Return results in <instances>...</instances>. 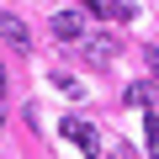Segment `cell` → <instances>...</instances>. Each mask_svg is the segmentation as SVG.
Returning <instances> with one entry per match:
<instances>
[{"mask_svg": "<svg viewBox=\"0 0 159 159\" xmlns=\"http://www.w3.org/2000/svg\"><path fill=\"white\" fill-rule=\"evenodd\" d=\"M80 48H85V58H90V64H111V53H117L106 32H85V37H80Z\"/></svg>", "mask_w": 159, "mask_h": 159, "instance_id": "cell-4", "label": "cell"}, {"mask_svg": "<svg viewBox=\"0 0 159 159\" xmlns=\"http://www.w3.org/2000/svg\"><path fill=\"white\" fill-rule=\"evenodd\" d=\"M122 101H127V106H154V101H159V85H133Z\"/></svg>", "mask_w": 159, "mask_h": 159, "instance_id": "cell-6", "label": "cell"}, {"mask_svg": "<svg viewBox=\"0 0 159 159\" xmlns=\"http://www.w3.org/2000/svg\"><path fill=\"white\" fill-rule=\"evenodd\" d=\"M0 101H6V85H0Z\"/></svg>", "mask_w": 159, "mask_h": 159, "instance_id": "cell-11", "label": "cell"}, {"mask_svg": "<svg viewBox=\"0 0 159 159\" xmlns=\"http://www.w3.org/2000/svg\"><path fill=\"white\" fill-rule=\"evenodd\" d=\"M48 32H53L58 43H80V37H85V16H80V11H58V16L48 21Z\"/></svg>", "mask_w": 159, "mask_h": 159, "instance_id": "cell-2", "label": "cell"}, {"mask_svg": "<svg viewBox=\"0 0 159 159\" xmlns=\"http://www.w3.org/2000/svg\"><path fill=\"white\" fill-rule=\"evenodd\" d=\"M101 11H106L111 21H133V16H138V6H133V0H101Z\"/></svg>", "mask_w": 159, "mask_h": 159, "instance_id": "cell-5", "label": "cell"}, {"mask_svg": "<svg viewBox=\"0 0 159 159\" xmlns=\"http://www.w3.org/2000/svg\"><path fill=\"white\" fill-rule=\"evenodd\" d=\"M53 85H58L64 96H85V85H80V80H74V74H53Z\"/></svg>", "mask_w": 159, "mask_h": 159, "instance_id": "cell-8", "label": "cell"}, {"mask_svg": "<svg viewBox=\"0 0 159 159\" xmlns=\"http://www.w3.org/2000/svg\"><path fill=\"white\" fill-rule=\"evenodd\" d=\"M58 127H64V138H69L74 148H85V154H101V138H96V127H90L85 117H64Z\"/></svg>", "mask_w": 159, "mask_h": 159, "instance_id": "cell-1", "label": "cell"}, {"mask_svg": "<svg viewBox=\"0 0 159 159\" xmlns=\"http://www.w3.org/2000/svg\"><path fill=\"white\" fill-rule=\"evenodd\" d=\"M0 37H6L11 48H32V32H27V21H21V16H11V11H0Z\"/></svg>", "mask_w": 159, "mask_h": 159, "instance_id": "cell-3", "label": "cell"}, {"mask_svg": "<svg viewBox=\"0 0 159 159\" xmlns=\"http://www.w3.org/2000/svg\"><path fill=\"white\" fill-rule=\"evenodd\" d=\"M143 138H148V154L159 159V117H154V111H148V122H143Z\"/></svg>", "mask_w": 159, "mask_h": 159, "instance_id": "cell-7", "label": "cell"}, {"mask_svg": "<svg viewBox=\"0 0 159 159\" xmlns=\"http://www.w3.org/2000/svg\"><path fill=\"white\" fill-rule=\"evenodd\" d=\"M0 85H6V69H0Z\"/></svg>", "mask_w": 159, "mask_h": 159, "instance_id": "cell-10", "label": "cell"}, {"mask_svg": "<svg viewBox=\"0 0 159 159\" xmlns=\"http://www.w3.org/2000/svg\"><path fill=\"white\" fill-rule=\"evenodd\" d=\"M111 159H133V148H117V154H111Z\"/></svg>", "mask_w": 159, "mask_h": 159, "instance_id": "cell-9", "label": "cell"}]
</instances>
